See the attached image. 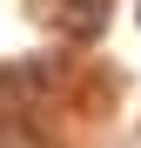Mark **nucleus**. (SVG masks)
I'll return each instance as SVG.
<instances>
[{
  "label": "nucleus",
  "instance_id": "obj_1",
  "mask_svg": "<svg viewBox=\"0 0 141 148\" xmlns=\"http://www.w3.org/2000/svg\"><path fill=\"white\" fill-rule=\"evenodd\" d=\"M54 20H61V34H67V40H101V34H108V20H114V0H61Z\"/></svg>",
  "mask_w": 141,
  "mask_h": 148
},
{
  "label": "nucleus",
  "instance_id": "obj_2",
  "mask_svg": "<svg viewBox=\"0 0 141 148\" xmlns=\"http://www.w3.org/2000/svg\"><path fill=\"white\" fill-rule=\"evenodd\" d=\"M0 148H54V135H40V121L27 114H0Z\"/></svg>",
  "mask_w": 141,
  "mask_h": 148
}]
</instances>
